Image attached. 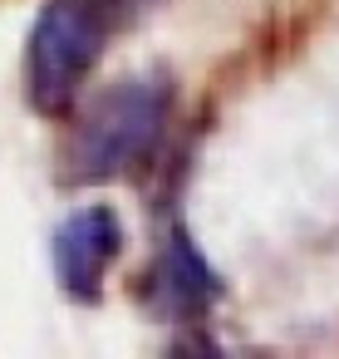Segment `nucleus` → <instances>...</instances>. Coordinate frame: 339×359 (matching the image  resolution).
<instances>
[{
    "mask_svg": "<svg viewBox=\"0 0 339 359\" xmlns=\"http://www.w3.org/2000/svg\"><path fill=\"white\" fill-rule=\"evenodd\" d=\"M216 295H221V280L207 271L197 246L182 231H172L162 256H158V305L177 310V315H202Z\"/></svg>",
    "mask_w": 339,
    "mask_h": 359,
    "instance_id": "4",
    "label": "nucleus"
},
{
    "mask_svg": "<svg viewBox=\"0 0 339 359\" xmlns=\"http://www.w3.org/2000/svg\"><path fill=\"white\" fill-rule=\"evenodd\" d=\"M123 246V222L113 207H84L55 231V276L74 300H94L109 261Z\"/></svg>",
    "mask_w": 339,
    "mask_h": 359,
    "instance_id": "3",
    "label": "nucleus"
},
{
    "mask_svg": "<svg viewBox=\"0 0 339 359\" xmlns=\"http://www.w3.org/2000/svg\"><path fill=\"white\" fill-rule=\"evenodd\" d=\"M123 0H50L30 30L25 94L40 114H64L99 65Z\"/></svg>",
    "mask_w": 339,
    "mask_h": 359,
    "instance_id": "1",
    "label": "nucleus"
},
{
    "mask_svg": "<svg viewBox=\"0 0 339 359\" xmlns=\"http://www.w3.org/2000/svg\"><path fill=\"white\" fill-rule=\"evenodd\" d=\"M167 118V84L162 79H128L113 94H104L79 138H74V177L79 182H104L113 172H128L148 148L158 143Z\"/></svg>",
    "mask_w": 339,
    "mask_h": 359,
    "instance_id": "2",
    "label": "nucleus"
}]
</instances>
